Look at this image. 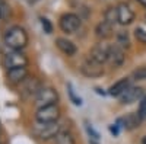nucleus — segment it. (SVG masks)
<instances>
[{
    "mask_svg": "<svg viewBox=\"0 0 146 144\" xmlns=\"http://www.w3.org/2000/svg\"><path fill=\"white\" fill-rule=\"evenodd\" d=\"M5 44L12 51H21L28 44V35L21 26H12L5 34Z\"/></svg>",
    "mask_w": 146,
    "mask_h": 144,
    "instance_id": "obj_1",
    "label": "nucleus"
},
{
    "mask_svg": "<svg viewBox=\"0 0 146 144\" xmlns=\"http://www.w3.org/2000/svg\"><path fill=\"white\" fill-rule=\"evenodd\" d=\"M58 118H60V109L57 105L40 108L35 114V119L40 124H54V122H57Z\"/></svg>",
    "mask_w": 146,
    "mask_h": 144,
    "instance_id": "obj_2",
    "label": "nucleus"
},
{
    "mask_svg": "<svg viewBox=\"0 0 146 144\" xmlns=\"http://www.w3.org/2000/svg\"><path fill=\"white\" fill-rule=\"evenodd\" d=\"M57 101H58V95H57V92L53 87H42L40 90V93L36 95L35 103H36V106H38V109H40V108H44V106L56 105Z\"/></svg>",
    "mask_w": 146,
    "mask_h": 144,
    "instance_id": "obj_3",
    "label": "nucleus"
},
{
    "mask_svg": "<svg viewBox=\"0 0 146 144\" xmlns=\"http://www.w3.org/2000/svg\"><path fill=\"white\" fill-rule=\"evenodd\" d=\"M60 29L66 34H73L76 32L80 26V18L75 13H64L62 18H60Z\"/></svg>",
    "mask_w": 146,
    "mask_h": 144,
    "instance_id": "obj_4",
    "label": "nucleus"
},
{
    "mask_svg": "<svg viewBox=\"0 0 146 144\" xmlns=\"http://www.w3.org/2000/svg\"><path fill=\"white\" fill-rule=\"evenodd\" d=\"M34 133L42 140H48V138H56V135L60 133V125L57 122L54 124H36L34 128Z\"/></svg>",
    "mask_w": 146,
    "mask_h": 144,
    "instance_id": "obj_5",
    "label": "nucleus"
},
{
    "mask_svg": "<svg viewBox=\"0 0 146 144\" xmlns=\"http://www.w3.org/2000/svg\"><path fill=\"white\" fill-rule=\"evenodd\" d=\"M27 64H28V58L21 51H10L5 57V66L7 70L16 68V67H27Z\"/></svg>",
    "mask_w": 146,
    "mask_h": 144,
    "instance_id": "obj_6",
    "label": "nucleus"
},
{
    "mask_svg": "<svg viewBox=\"0 0 146 144\" xmlns=\"http://www.w3.org/2000/svg\"><path fill=\"white\" fill-rule=\"evenodd\" d=\"M80 71L86 76V77H100L104 74V67L102 64L94 61L92 58H86L80 66Z\"/></svg>",
    "mask_w": 146,
    "mask_h": 144,
    "instance_id": "obj_7",
    "label": "nucleus"
},
{
    "mask_svg": "<svg viewBox=\"0 0 146 144\" xmlns=\"http://www.w3.org/2000/svg\"><path fill=\"white\" fill-rule=\"evenodd\" d=\"M126 60V53H124V48L120 47L118 44H114L110 47V55H108V61L113 67H120L123 66Z\"/></svg>",
    "mask_w": 146,
    "mask_h": 144,
    "instance_id": "obj_8",
    "label": "nucleus"
},
{
    "mask_svg": "<svg viewBox=\"0 0 146 144\" xmlns=\"http://www.w3.org/2000/svg\"><path fill=\"white\" fill-rule=\"evenodd\" d=\"M108 55H110V45L107 44H96L89 53V58H92L94 61L100 64L108 61Z\"/></svg>",
    "mask_w": 146,
    "mask_h": 144,
    "instance_id": "obj_9",
    "label": "nucleus"
},
{
    "mask_svg": "<svg viewBox=\"0 0 146 144\" xmlns=\"http://www.w3.org/2000/svg\"><path fill=\"white\" fill-rule=\"evenodd\" d=\"M143 89L139 87V86H130L123 95L120 96V102L124 103V105H129V103H133V102H137L143 98Z\"/></svg>",
    "mask_w": 146,
    "mask_h": 144,
    "instance_id": "obj_10",
    "label": "nucleus"
},
{
    "mask_svg": "<svg viewBox=\"0 0 146 144\" xmlns=\"http://www.w3.org/2000/svg\"><path fill=\"white\" fill-rule=\"evenodd\" d=\"M117 12H118V23H121V25H129L135 20V12L131 10L129 5L120 3L117 6Z\"/></svg>",
    "mask_w": 146,
    "mask_h": 144,
    "instance_id": "obj_11",
    "label": "nucleus"
},
{
    "mask_svg": "<svg viewBox=\"0 0 146 144\" xmlns=\"http://www.w3.org/2000/svg\"><path fill=\"white\" fill-rule=\"evenodd\" d=\"M28 71L27 67H16V68H10L7 70V80L13 85H18V83H22L27 80Z\"/></svg>",
    "mask_w": 146,
    "mask_h": 144,
    "instance_id": "obj_12",
    "label": "nucleus"
},
{
    "mask_svg": "<svg viewBox=\"0 0 146 144\" xmlns=\"http://www.w3.org/2000/svg\"><path fill=\"white\" fill-rule=\"evenodd\" d=\"M143 121V119L139 116V114H135V112H131L129 115H126L123 119H118V122L121 124V127L131 131V130H135L140 125V122Z\"/></svg>",
    "mask_w": 146,
    "mask_h": 144,
    "instance_id": "obj_13",
    "label": "nucleus"
},
{
    "mask_svg": "<svg viewBox=\"0 0 146 144\" xmlns=\"http://www.w3.org/2000/svg\"><path fill=\"white\" fill-rule=\"evenodd\" d=\"M130 87V79L129 77H124V79H120L118 82H115L114 85L108 89V93L111 96H120L123 95L127 89Z\"/></svg>",
    "mask_w": 146,
    "mask_h": 144,
    "instance_id": "obj_14",
    "label": "nucleus"
},
{
    "mask_svg": "<svg viewBox=\"0 0 146 144\" xmlns=\"http://www.w3.org/2000/svg\"><path fill=\"white\" fill-rule=\"evenodd\" d=\"M56 45L60 51H62L63 54L66 55H73L76 53V45L73 44L72 41L66 39V38H57L56 39Z\"/></svg>",
    "mask_w": 146,
    "mask_h": 144,
    "instance_id": "obj_15",
    "label": "nucleus"
},
{
    "mask_svg": "<svg viewBox=\"0 0 146 144\" xmlns=\"http://www.w3.org/2000/svg\"><path fill=\"white\" fill-rule=\"evenodd\" d=\"M95 32H96V37L98 38H102V39H107L113 35V25L108 23L107 20H102L100 22L95 28Z\"/></svg>",
    "mask_w": 146,
    "mask_h": 144,
    "instance_id": "obj_16",
    "label": "nucleus"
},
{
    "mask_svg": "<svg viewBox=\"0 0 146 144\" xmlns=\"http://www.w3.org/2000/svg\"><path fill=\"white\" fill-rule=\"evenodd\" d=\"M23 89L27 90L28 95H35V93L38 95L40 90H41L42 87H41V85H40V82L36 80L35 77H32V79L25 80V86H23Z\"/></svg>",
    "mask_w": 146,
    "mask_h": 144,
    "instance_id": "obj_17",
    "label": "nucleus"
},
{
    "mask_svg": "<svg viewBox=\"0 0 146 144\" xmlns=\"http://www.w3.org/2000/svg\"><path fill=\"white\" fill-rule=\"evenodd\" d=\"M54 144H75V138L69 131H60L54 138Z\"/></svg>",
    "mask_w": 146,
    "mask_h": 144,
    "instance_id": "obj_18",
    "label": "nucleus"
},
{
    "mask_svg": "<svg viewBox=\"0 0 146 144\" xmlns=\"http://www.w3.org/2000/svg\"><path fill=\"white\" fill-rule=\"evenodd\" d=\"M10 15H12V9H10L9 3L6 0H0V19L6 22L10 18Z\"/></svg>",
    "mask_w": 146,
    "mask_h": 144,
    "instance_id": "obj_19",
    "label": "nucleus"
},
{
    "mask_svg": "<svg viewBox=\"0 0 146 144\" xmlns=\"http://www.w3.org/2000/svg\"><path fill=\"white\" fill-rule=\"evenodd\" d=\"M108 23H111V25H114L115 22H118V12H117V7H108L105 10V19Z\"/></svg>",
    "mask_w": 146,
    "mask_h": 144,
    "instance_id": "obj_20",
    "label": "nucleus"
},
{
    "mask_svg": "<svg viewBox=\"0 0 146 144\" xmlns=\"http://www.w3.org/2000/svg\"><path fill=\"white\" fill-rule=\"evenodd\" d=\"M117 44L123 48H129L130 47V38H129V34L124 31H120L117 35Z\"/></svg>",
    "mask_w": 146,
    "mask_h": 144,
    "instance_id": "obj_21",
    "label": "nucleus"
},
{
    "mask_svg": "<svg viewBox=\"0 0 146 144\" xmlns=\"http://www.w3.org/2000/svg\"><path fill=\"white\" fill-rule=\"evenodd\" d=\"M67 93H69V98H70V101L75 103V105H82V99L79 98V96L75 93V89H73V86H72V83H67Z\"/></svg>",
    "mask_w": 146,
    "mask_h": 144,
    "instance_id": "obj_22",
    "label": "nucleus"
},
{
    "mask_svg": "<svg viewBox=\"0 0 146 144\" xmlns=\"http://www.w3.org/2000/svg\"><path fill=\"white\" fill-rule=\"evenodd\" d=\"M133 79L135 80H146V67H139L133 71Z\"/></svg>",
    "mask_w": 146,
    "mask_h": 144,
    "instance_id": "obj_23",
    "label": "nucleus"
},
{
    "mask_svg": "<svg viewBox=\"0 0 146 144\" xmlns=\"http://www.w3.org/2000/svg\"><path fill=\"white\" fill-rule=\"evenodd\" d=\"M40 23H41V26H42L45 34H51L53 32V25H51V22L48 20L47 18H40Z\"/></svg>",
    "mask_w": 146,
    "mask_h": 144,
    "instance_id": "obj_24",
    "label": "nucleus"
},
{
    "mask_svg": "<svg viewBox=\"0 0 146 144\" xmlns=\"http://www.w3.org/2000/svg\"><path fill=\"white\" fill-rule=\"evenodd\" d=\"M135 37L137 41H140L142 44H146V29L143 28H136L135 29Z\"/></svg>",
    "mask_w": 146,
    "mask_h": 144,
    "instance_id": "obj_25",
    "label": "nucleus"
},
{
    "mask_svg": "<svg viewBox=\"0 0 146 144\" xmlns=\"http://www.w3.org/2000/svg\"><path fill=\"white\" fill-rule=\"evenodd\" d=\"M139 116L142 119H146V95L140 99V103H139V111H137Z\"/></svg>",
    "mask_w": 146,
    "mask_h": 144,
    "instance_id": "obj_26",
    "label": "nucleus"
},
{
    "mask_svg": "<svg viewBox=\"0 0 146 144\" xmlns=\"http://www.w3.org/2000/svg\"><path fill=\"white\" fill-rule=\"evenodd\" d=\"M86 131H88V134L92 137V140H95V141L100 140V134L96 133V131L94 130V127H92L91 124H88V122H86Z\"/></svg>",
    "mask_w": 146,
    "mask_h": 144,
    "instance_id": "obj_27",
    "label": "nucleus"
},
{
    "mask_svg": "<svg viewBox=\"0 0 146 144\" xmlns=\"http://www.w3.org/2000/svg\"><path fill=\"white\" fill-rule=\"evenodd\" d=\"M137 2H139V3H140L143 7H146V0H137Z\"/></svg>",
    "mask_w": 146,
    "mask_h": 144,
    "instance_id": "obj_28",
    "label": "nucleus"
},
{
    "mask_svg": "<svg viewBox=\"0 0 146 144\" xmlns=\"http://www.w3.org/2000/svg\"><path fill=\"white\" fill-rule=\"evenodd\" d=\"M142 144H146V135H145V137L142 138Z\"/></svg>",
    "mask_w": 146,
    "mask_h": 144,
    "instance_id": "obj_29",
    "label": "nucleus"
},
{
    "mask_svg": "<svg viewBox=\"0 0 146 144\" xmlns=\"http://www.w3.org/2000/svg\"><path fill=\"white\" fill-rule=\"evenodd\" d=\"M89 144H98V141H95V140H91V143Z\"/></svg>",
    "mask_w": 146,
    "mask_h": 144,
    "instance_id": "obj_30",
    "label": "nucleus"
},
{
    "mask_svg": "<svg viewBox=\"0 0 146 144\" xmlns=\"http://www.w3.org/2000/svg\"><path fill=\"white\" fill-rule=\"evenodd\" d=\"M145 20H146V16H145Z\"/></svg>",
    "mask_w": 146,
    "mask_h": 144,
    "instance_id": "obj_31",
    "label": "nucleus"
}]
</instances>
